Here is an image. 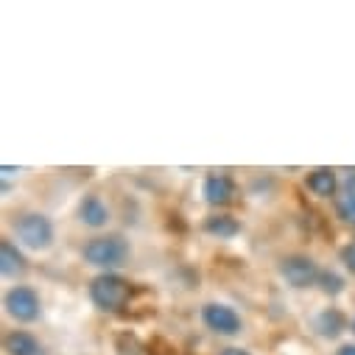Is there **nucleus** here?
<instances>
[{
  "label": "nucleus",
  "mask_w": 355,
  "mask_h": 355,
  "mask_svg": "<svg viewBox=\"0 0 355 355\" xmlns=\"http://www.w3.org/2000/svg\"><path fill=\"white\" fill-rule=\"evenodd\" d=\"M205 232L218 238V241H230L241 232V224H238V218H232L227 213H213L205 218Z\"/></svg>",
  "instance_id": "ddd939ff"
},
{
  "label": "nucleus",
  "mask_w": 355,
  "mask_h": 355,
  "mask_svg": "<svg viewBox=\"0 0 355 355\" xmlns=\"http://www.w3.org/2000/svg\"><path fill=\"white\" fill-rule=\"evenodd\" d=\"M313 330L322 336V338H338L344 330H347V319L338 308H324L316 313L313 319Z\"/></svg>",
  "instance_id": "f8f14e48"
},
{
  "label": "nucleus",
  "mask_w": 355,
  "mask_h": 355,
  "mask_svg": "<svg viewBox=\"0 0 355 355\" xmlns=\"http://www.w3.org/2000/svg\"><path fill=\"white\" fill-rule=\"evenodd\" d=\"M3 308L6 313L15 319V322H37L40 313H42V302H40V294L31 288V286H15L6 291L3 297Z\"/></svg>",
  "instance_id": "39448f33"
},
{
  "label": "nucleus",
  "mask_w": 355,
  "mask_h": 355,
  "mask_svg": "<svg viewBox=\"0 0 355 355\" xmlns=\"http://www.w3.org/2000/svg\"><path fill=\"white\" fill-rule=\"evenodd\" d=\"M115 352L118 355H154L146 341H140L135 333H118L115 336Z\"/></svg>",
  "instance_id": "4468645a"
},
{
  "label": "nucleus",
  "mask_w": 355,
  "mask_h": 355,
  "mask_svg": "<svg viewBox=\"0 0 355 355\" xmlns=\"http://www.w3.org/2000/svg\"><path fill=\"white\" fill-rule=\"evenodd\" d=\"M352 333H355V319H352Z\"/></svg>",
  "instance_id": "412c9836"
},
{
  "label": "nucleus",
  "mask_w": 355,
  "mask_h": 355,
  "mask_svg": "<svg viewBox=\"0 0 355 355\" xmlns=\"http://www.w3.org/2000/svg\"><path fill=\"white\" fill-rule=\"evenodd\" d=\"M344 191H347V196H355V171L344 180Z\"/></svg>",
  "instance_id": "a211bd4d"
},
{
  "label": "nucleus",
  "mask_w": 355,
  "mask_h": 355,
  "mask_svg": "<svg viewBox=\"0 0 355 355\" xmlns=\"http://www.w3.org/2000/svg\"><path fill=\"white\" fill-rule=\"evenodd\" d=\"M3 347H6L9 355H45V347L28 330H12L3 338Z\"/></svg>",
  "instance_id": "9b49d317"
},
{
  "label": "nucleus",
  "mask_w": 355,
  "mask_h": 355,
  "mask_svg": "<svg viewBox=\"0 0 355 355\" xmlns=\"http://www.w3.org/2000/svg\"><path fill=\"white\" fill-rule=\"evenodd\" d=\"M221 355H249V352H246V349H241V347H227Z\"/></svg>",
  "instance_id": "aec40b11"
},
{
  "label": "nucleus",
  "mask_w": 355,
  "mask_h": 355,
  "mask_svg": "<svg viewBox=\"0 0 355 355\" xmlns=\"http://www.w3.org/2000/svg\"><path fill=\"white\" fill-rule=\"evenodd\" d=\"M132 249H129V241L123 235H96L84 243L81 249V257L87 266H93V269H101L104 272H115L121 266H126Z\"/></svg>",
  "instance_id": "f257e3e1"
},
{
  "label": "nucleus",
  "mask_w": 355,
  "mask_h": 355,
  "mask_svg": "<svg viewBox=\"0 0 355 355\" xmlns=\"http://www.w3.org/2000/svg\"><path fill=\"white\" fill-rule=\"evenodd\" d=\"M15 238L28 252H45V249L53 246L56 230H53V221L45 213H23L15 221Z\"/></svg>",
  "instance_id": "7ed1b4c3"
},
{
  "label": "nucleus",
  "mask_w": 355,
  "mask_h": 355,
  "mask_svg": "<svg viewBox=\"0 0 355 355\" xmlns=\"http://www.w3.org/2000/svg\"><path fill=\"white\" fill-rule=\"evenodd\" d=\"M110 218H112V213H110L107 202H104L98 193H87V196L78 202V221H81L84 227L101 230V227L110 224Z\"/></svg>",
  "instance_id": "6e6552de"
},
{
  "label": "nucleus",
  "mask_w": 355,
  "mask_h": 355,
  "mask_svg": "<svg viewBox=\"0 0 355 355\" xmlns=\"http://www.w3.org/2000/svg\"><path fill=\"white\" fill-rule=\"evenodd\" d=\"M87 291H90V302L104 313H121L132 300V283L115 272L96 275Z\"/></svg>",
  "instance_id": "f03ea898"
},
{
  "label": "nucleus",
  "mask_w": 355,
  "mask_h": 355,
  "mask_svg": "<svg viewBox=\"0 0 355 355\" xmlns=\"http://www.w3.org/2000/svg\"><path fill=\"white\" fill-rule=\"evenodd\" d=\"M202 196L210 207H227L238 196V185L227 173H207L202 182Z\"/></svg>",
  "instance_id": "0eeeda50"
},
{
  "label": "nucleus",
  "mask_w": 355,
  "mask_h": 355,
  "mask_svg": "<svg viewBox=\"0 0 355 355\" xmlns=\"http://www.w3.org/2000/svg\"><path fill=\"white\" fill-rule=\"evenodd\" d=\"M336 216L344 221V224H349V227H355V196H338L336 199Z\"/></svg>",
  "instance_id": "dca6fc26"
},
{
  "label": "nucleus",
  "mask_w": 355,
  "mask_h": 355,
  "mask_svg": "<svg viewBox=\"0 0 355 355\" xmlns=\"http://www.w3.org/2000/svg\"><path fill=\"white\" fill-rule=\"evenodd\" d=\"M338 257H341V263H344V269H347L349 275H355V241H349L347 246H341Z\"/></svg>",
  "instance_id": "f3484780"
},
{
  "label": "nucleus",
  "mask_w": 355,
  "mask_h": 355,
  "mask_svg": "<svg viewBox=\"0 0 355 355\" xmlns=\"http://www.w3.org/2000/svg\"><path fill=\"white\" fill-rule=\"evenodd\" d=\"M316 286H319V291H322L324 297H338V294L344 291V280H341V275H336V272H322Z\"/></svg>",
  "instance_id": "2eb2a0df"
},
{
  "label": "nucleus",
  "mask_w": 355,
  "mask_h": 355,
  "mask_svg": "<svg viewBox=\"0 0 355 355\" xmlns=\"http://www.w3.org/2000/svg\"><path fill=\"white\" fill-rule=\"evenodd\" d=\"M277 272L286 280V286H291L297 291L316 286L319 283V275H322L319 263L313 257H308V254H288V257H283L280 266H277Z\"/></svg>",
  "instance_id": "20e7f679"
},
{
  "label": "nucleus",
  "mask_w": 355,
  "mask_h": 355,
  "mask_svg": "<svg viewBox=\"0 0 355 355\" xmlns=\"http://www.w3.org/2000/svg\"><path fill=\"white\" fill-rule=\"evenodd\" d=\"M305 185H308V191L313 193V196H319V199H330V196H336V191H338V176H336V171L333 168H313L308 176H305Z\"/></svg>",
  "instance_id": "1a4fd4ad"
},
{
  "label": "nucleus",
  "mask_w": 355,
  "mask_h": 355,
  "mask_svg": "<svg viewBox=\"0 0 355 355\" xmlns=\"http://www.w3.org/2000/svg\"><path fill=\"white\" fill-rule=\"evenodd\" d=\"M202 322L216 336H238L241 327H243L241 324V316L235 313V308H230L224 302H207L202 308Z\"/></svg>",
  "instance_id": "423d86ee"
},
{
  "label": "nucleus",
  "mask_w": 355,
  "mask_h": 355,
  "mask_svg": "<svg viewBox=\"0 0 355 355\" xmlns=\"http://www.w3.org/2000/svg\"><path fill=\"white\" fill-rule=\"evenodd\" d=\"M336 355H355V344H341Z\"/></svg>",
  "instance_id": "6ab92c4d"
},
{
  "label": "nucleus",
  "mask_w": 355,
  "mask_h": 355,
  "mask_svg": "<svg viewBox=\"0 0 355 355\" xmlns=\"http://www.w3.org/2000/svg\"><path fill=\"white\" fill-rule=\"evenodd\" d=\"M23 272H26V254L17 249V243L3 238L0 241V275L9 280V277H17Z\"/></svg>",
  "instance_id": "9d476101"
}]
</instances>
